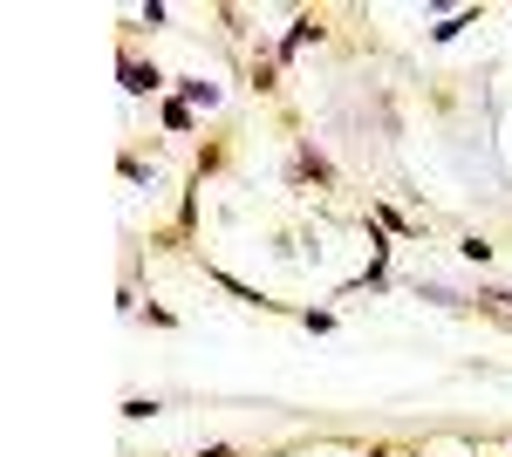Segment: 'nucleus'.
Here are the masks:
<instances>
[{
    "label": "nucleus",
    "mask_w": 512,
    "mask_h": 457,
    "mask_svg": "<svg viewBox=\"0 0 512 457\" xmlns=\"http://www.w3.org/2000/svg\"><path fill=\"white\" fill-rule=\"evenodd\" d=\"M117 82H123V96H158V89H164V69L123 48V55H117Z\"/></svg>",
    "instance_id": "1"
},
{
    "label": "nucleus",
    "mask_w": 512,
    "mask_h": 457,
    "mask_svg": "<svg viewBox=\"0 0 512 457\" xmlns=\"http://www.w3.org/2000/svg\"><path fill=\"white\" fill-rule=\"evenodd\" d=\"M287 178H294V185H308V178H315V185H335V164L315 151V137H301V151H294V171H287Z\"/></svg>",
    "instance_id": "2"
},
{
    "label": "nucleus",
    "mask_w": 512,
    "mask_h": 457,
    "mask_svg": "<svg viewBox=\"0 0 512 457\" xmlns=\"http://www.w3.org/2000/svg\"><path fill=\"white\" fill-rule=\"evenodd\" d=\"M308 41H321V21H315V14H294V21H287V35H280V48H274V62H294Z\"/></svg>",
    "instance_id": "3"
},
{
    "label": "nucleus",
    "mask_w": 512,
    "mask_h": 457,
    "mask_svg": "<svg viewBox=\"0 0 512 457\" xmlns=\"http://www.w3.org/2000/svg\"><path fill=\"white\" fill-rule=\"evenodd\" d=\"M178 103H192V110H219V82L185 76V82H178Z\"/></svg>",
    "instance_id": "4"
},
{
    "label": "nucleus",
    "mask_w": 512,
    "mask_h": 457,
    "mask_svg": "<svg viewBox=\"0 0 512 457\" xmlns=\"http://www.w3.org/2000/svg\"><path fill=\"white\" fill-rule=\"evenodd\" d=\"M164 130H171V137H185V130H192V123H198V110H192V103H178V96H171V103H164Z\"/></svg>",
    "instance_id": "5"
},
{
    "label": "nucleus",
    "mask_w": 512,
    "mask_h": 457,
    "mask_svg": "<svg viewBox=\"0 0 512 457\" xmlns=\"http://www.w3.org/2000/svg\"><path fill=\"white\" fill-rule=\"evenodd\" d=\"M465 28H478V7H465V14H444V21L431 28V41H458Z\"/></svg>",
    "instance_id": "6"
},
{
    "label": "nucleus",
    "mask_w": 512,
    "mask_h": 457,
    "mask_svg": "<svg viewBox=\"0 0 512 457\" xmlns=\"http://www.w3.org/2000/svg\"><path fill=\"white\" fill-rule=\"evenodd\" d=\"M362 287H390V260H369V267L355 273V280L342 287V294H362Z\"/></svg>",
    "instance_id": "7"
},
{
    "label": "nucleus",
    "mask_w": 512,
    "mask_h": 457,
    "mask_svg": "<svg viewBox=\"0 0 512 457\" xmlns=\"http://www.w3.org/2000/svg\"><path fill=\"white\" fill-rule=\"evenodd\" d=\"M472 301L485 307V314H512V294H506V287H478Z\"/></svg>",
    "instance_id": "8"
},
{
    "label": "nucleus",
    "mask_w": 512,
    "mask_h": 457,
    "mask_svg": "<svg viewBox=\"0 0 512 457\" xmlns=\"http://www.w3.org/2000/svg\"><path fill=\"white\" fill-rule=\"evenodd\" d=\"M301 328H308V335H335V314H328V307H301Z\"/></svg>",
    "instance_id": "9"
},
{
    "label": "nucleus",
    "mask_w": 512,
    "mask_h": 457,
    "mask_svg": "<svg viewBox=\"0 0 512 457\" xmlns=\"http://www.w3.org/2000/svg\"><path fill=\"white\" fill-rule=\"evenodd\" d=\"M458 260H472V267H485V260H492V239H458Z\"/></svg>",
    "instance_id": "10"
},
{
    "label": "nucleus",
    "mask_w": 512,
    "mask_h": 457,
    "mask_svg": "<svg viewBox=\"0 0 512 457\" xmlns=\"http://www.w3.org/2000/svg\"><path fill=\"white\" fill-rule=\"evenodd\" d=\"M417 294L437 301V307H465V294H451V287H437V280H417Z\"/></svg>",
    "instance_id": "11"
},
{
    "label": "nucleus",
    "mask_w": 512,
    "mask_h": 457,
    "mask_svg": "<svg viewBox=\"0 0 512 457\" xmlns=\"http://www.w3.org/2000/svg\"><path fill=\"white\" fill-rule=\"evenodd\" d=\"M376 226H383V232H403V239L417 232V226H410V219H403V212H396V205H376Z\"/></svg>",
    "instance_id": "12"
},
{
    "label": "nucleus",
    "mask_w": 512,
    "mask_h": 457,
    "mask_svg": "<svg viewBox=\"0 0 512 457\" xmlns=\"http://www.w3.org/2000/svg\"><path fill=\"white\" fill-rule=\"evenodd\" d=\"M253 89H267V96H274V89H280V62H253Z\"/></svg>",
    "instance_id": "13"
},
{
    "label": "nucleus",
    "mask_w": 512,
    "mask_h": 457,
    "mask_svg": "<svg viewBox=\"0 0 512 457\" xmlns=\"http://www.w3.org/2000/svg\"><path fill=\"white\" fill-rule=\"evenodd\" d=\"M123 417H130V423H144V417H158V396H130V403H123Z\"/></svg>",
    "instance_id": "14"
},
{
    "label": "nucleus",
    "mask_w": 512,
    "mask_h": 457,
    "mask_svg": "<svg viewBox=\"0 0 512 457\" xmlns=\"http://www.w3.org/2000/svg\"><path fill=\"white\" fill-rule=\"evenodd\" d=\"M137 21H144V28H164V21H171V7H164V0H144V14H137Z\"/></svg>",
    "instance_id": "15"
},
{
    "label": "nucleus",
    "mask_w": 512,
    "mask_h": 457,
    "mask_svg": "<svg viewBox=\"0 0 512 457\" xmlns=\"http://www.w3.org/2000/svg\"><path fill=\"white\" fill-rule=\"evenodd\" d=\"M198 457H239V451H233V444H205Z\"/></svg>",
    "instance_id": "16"
},
{
    "label": "nucleus",
    "mask_w": 512,
    "mask_h": 457,
    "mask_svg": "<svg viewBox=\"0 0 512 457\" xmlns=\"http://www.w3.org/2000/svg\"><path fill=\"white\" fill-rule=\"evenodd\" d=\"M369 457H390V451H369Z\"/></svg>",
    "instance_id": "17"
}]
</instances>
